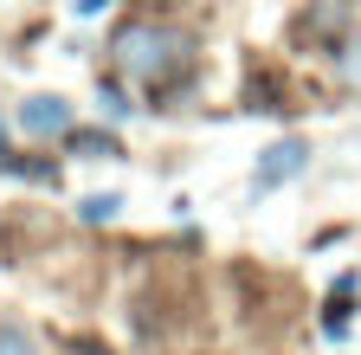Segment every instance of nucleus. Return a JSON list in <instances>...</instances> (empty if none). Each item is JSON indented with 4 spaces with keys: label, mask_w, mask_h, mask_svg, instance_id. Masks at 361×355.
Here are the masks:
<instances>
[{
    "label": "nucleus",
    "mask_w": 361,
    "mask_h": 355,
    "mask_svg": "<svg viewBox=\"0 0 361 355\" xmlns=\"http://www.w3.org/2000/svg\"><path fill=\"white\" fill-rule=\"evenodd\" d=\"M110 52H116V71H123V78L149 84V91H168V84H174L180 71H188V52H194V39L180 32V26L129 20V26H116Z\"/></svg>",
    "instance_id": "f257e3e1"
},
{
    "label": "nucleus",
    "mask_w": 361,
    "mask_h": 355,
    "mask_svg": "<svg viewBox=\"0 0 361 355\" xmlns=\"http://www.w3.org/2000/svg\"><path fill=\"white\" fill-rule=\"evenodd\" d=\"M303 168H310V143H297V136L271 143V149H264V162H258V174H252V194H271V188H284L290 174H303Z\"/></svg>",
    "instance_id": "f03ea898"
},
{
    "label": "nucleus",
    "mask_w": 361,
    "mask_h": 355,
    "mask_svg": "<svg viewBox=\"0 0 361 355\" xmlns=\"http://www.w3.org/2000/svg\"><path fill=\"white\" fill-rule=\"evenodd\" d=\"M20 129H26V136H71V104L39 91V97L20 104Z\"/></svg>",
    "instance_id": "7ed1b4c3"
},
{
    "label": "nucleus",
    "mask_w": 361,
    "mask_h": 355,
    "mask_svg": "<svg viewBox=\"0 0 361 355\" xmlns=\"http://www.w3.org/2000/svg\"><path fill=\"white\" fill-rule=\"evenodd\" d=\"M71 155H84V162H116L123 149H116V136H104V129H71Z\"/></svg>",
    "instance_id": "20e7f679"
},
{
    "label": "nucleus",
    "mask_w": 361,
    "mask_h": 355,
    "mask_svg": "<svg viewBox=\"0 0 361 355\" xmlns=\"http://www.w3.org/2000/svg\"><path fill=\"white\" fill-rule=\"evenodd\" d=\"M116 207H123V194H90V200H78V213L90 219V227H104V219H116Z\"/></svg>",
    "instance_id": "39448f33"
},
{
    "label": "nucleus",
    "mask_w": 361,
    "mask_h": 355,
    "mask_svg": "<svg viewBox=\"0 0 361 355\" xmlns=\"http://www.w3.org/2000/svg\"><path fill=\"white\" fill-rule=\"evenodd\" d=\"M336 71H342V84H348V91H361V39H348V46H342Z\"/></svg>",
    "instance_id": "423d86ee"
},
{
    "label": "nucleus",
    "mask_w": 361,
    "mask_h": 355,
    "mask_svg": "<svg viewBox=\"0 0 361 355\" xmlns=\"http://www.w3.org/2000/svg\"><path fill=\"white\" fill-rule=\"evenodd\" d=\"M0 355H32V336L20 323H0Z\"/></svg>",
    "instance_id": "0eeeda50"
},
{
    "label": "nucleus",
    "mask_w": 361,
    "mask_h": 355,
    "mask_svg": "<svg viewBox=\"0 0 361 355\" xmlns=\"http://www.w3.org/2000/svg\"><path fill=\"white\" fill-rule=\"evenodd\" d=\"M97 104H104V110H110V116H116V123H123V116H129V104H123V91H116V84H104V91H97Z\"/></svg>",
    "instance_id": "6e6552de"
},
{
    "label": "nucleus",
    "mask_w": 361,
    "mask_h": 355,
    "mask_svg": "<svg viewBox=\"0 0 361 355\" xmlns=\"http://www.w3.org/2000/svg\"><path fill=\"white\" fill-rule=\"evenodd\" d=\"M71 7H78V20H97V13L110 7V0H71Z\"/></svg>",
    "instance_id": "1a4fd4ad"
}]
</instances>
